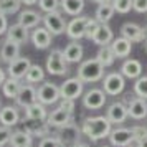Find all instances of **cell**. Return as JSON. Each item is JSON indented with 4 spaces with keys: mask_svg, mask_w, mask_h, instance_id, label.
<instances>
[{
    "mask_svg": "<svg viewBox=\"0 0 147 147\" xmlns=\"http://www.w3.org/2000/svg\"><path fill=\"white\" fill-rule=\"evenodd\" d=\"M0 109H2V101H0Z\"/></svg>",
    "mask_w": 147,
    "mask_h": 147,
    "instance_id": "cell-53",
    "label": "cell"
},
{
    "mask_svg": "<svg viewBox=\"0 0 147 147\" xmlns=\"http://www.w3.org/2000/svg\"><path fill=\"white\" fill-rule=\"evenodd\" d=\"M136 146H137V147H147V137L137 140V142H136Z\"/></svg>",
    "mask_w": 147,
    "mask_h": 147,
    "instance_id": "cell-47",
    "label": "cell"
},
{
    "mask_svg": "<svg viewBox=\"0 0 147 147\" xmlns=\"http://www.w3.org/2000/svg\"><path fill=\"white\" fill-rule=\"evenodd\" d=\"M111 48H113L116 58H127L131 55V50H132V41L126 40L124 36H119V38L113 40Z\"/></svg>",
    "mask_w": 147,
    "mask_h": 147,
    "instance_id": "cell-28",
    "label": "cell"
},
{
    "mask_svg": "<svg viewBox=\"0 0 147 147\" xmlns=\"http://www.w3.org/2000/svg\"><path fill=\"white\" fill-rule=\"evenodd\" d=\"M76 78L81 80L83 83H98V81H102L104 80V66L96 58L84 60L78 66Z\"/></svg>",
    "mask_w": 147,
    "mask_h": 147,
    "instance_id": "cell-2",
    "label": "cell"
},
{
    "mask_svg": "<svg viewBox=\"0 0 147 147\" xmlns=\"http://www.w3.org/2000/svg\"><path fill=\"white\" fill-rule=\"evenodd\" d=\"M91 2H94V3H99V5H102V3H111L113 0H91Z\"/></svg>",
    "mask_w": 147,
    "mask_h": 147,
    "instance_id": "cell-49",
    "label": "cell"
},
{
    "mask_svg": "<svg viewBox=\"0 0 147 147\" xmlns=\"http://www.w3.org/2000/svg\"><path fill=\"white\" fill-rule=\"evenodd\" d=\"M129 147H137V146H134V144H132V146H129Z\"/></svg>",
    "mask_w": 147,
    "mask_h": 147,
    "instance_id": "cell-52",
    "label": "cell"
},
{
    "mask_svg": "<svg viewBox=\"0 0 147 147\" xmlns=\"http://www.w3.org/2000/svg\"><path fill=\"white\" fill-rule=\"evenodd\" d=\"M83 47H81V43L78 41H71V43H68L65 50H63V56H65V60L68 63H80L83 60Z\"/></svg>",
    "mask_w": 147,
    "mask_h": 147,
    "instance_id": "cell-27",
    "label": "cell"
},
{
    "mask_svg": "<svg viewBox=\"0 0 147 147\" xmlns=\"http://www.w3.org/2000/svg\"><path fill=\"white\" fill-rule=\"evenodd\" d=\"M132 8L137 13H146L147 12V0H134Z\"/></svg>",
    "mask_w": 147,
    "mask_h": 147,
    "instance_id": "cell-44",
    "label": "cell"
},
{
    "mask_svg": "<svg viewBox=\"0 0 147 147\" xmlns=\"http://www.w3.org/2000/svg\"><path fill=\"white\" fill-rule=\"evenodd\" d=\"M12 129L5 126H0V147H5L7 144H10V139H12Z\"/></svg>",
    "mask_w": 147,
    "mask_h": 147,
    "instance_id": "cell-41",
    "label": "cell"
},
{
    "mask_svg": "<svg viewBox=\"0 0 147 147\" xmlns=\"http://www.w3.org/2000/svg\"><path fill=\"white\" fill-rule=\"evenodd\" d=\"M111 3H113L114 10H116L117 13H122V15H126V13H129V12L132 10L134 0H113Z\"/></svg>",
    "mask_w": 147,
    "mask_h": 147,
    "instance_id": "cell-37",
    "label": "cell"
},
{
    "mask_svg": "<svg viewBox=\"0 0 147 147\" xmlns=\"http://www.w3.org/2000/svg\"><path fill=\"white\" fill-rule=\"evenodd\" d=\"M144 47H146V50H147V36H146V40H144Z\"/></svg>",
    "mask_w": 147,
    "mask_h": 147,
    "instance_id": "cell-51",
    "label": "cell"
},
{
    "mask_svg": "<svg viewBox=\"0 0 147 147\" xmlns=\"http://www.w3.org/2000/svg\"><path fill=\"white\" fill-rule=\"evenodd\" d=\"M81 134H83L81 127L73 121V122H69L68 126L56 129L55 136L60 139V142H61L65 147H73L74 144L81 142V140H80V139H81Z\"/></svg>",
    "mask_w": 147,
    "mask_h": 147,
    "instance_id": "cell-4",
    "label": "cell"
},
{
    "mask_svg": "<svg viewBox=\"0 0 147 147\" xmlns=\"http://www.w3.org/2000/svg\"><path fill=\"white\" fill-rule=\"evenodd\" d=\"M30 124H25L22 126L20 129L28 132L30 136H36V137H41L45 139L50 136V126L47 124V121H28Z\"/></svg>",
    "mask_w": 147,
    "mask_h": 147,
    "instance_id": "cell-23",
    "label": "cell"
},
{
    "mask_svg": "<svg viewBox=\"0 0 147 147\" xmlns=\"http://www.w3.org/2000/svg\"><path fill=\"white\" fill-rule=\"evenodd\" d=\"M73 147H89V146H88L86 142H78V144H74Z\"/></svg>",
    "mask_w": 147,
    "mask_h": 147,
    "instance_id": "cell-50",
    "label": "cell"
},
{
    "mask_svg": "<svg viewBox=\"0 0 147 147\" xmlns=\"http://www.w3.org/2000/svg\"><path fill=\"white\" fill-rule=\"evenodd\" d=\"M124 86H126L124 76L117 71L107 73L102 80V91L106 93V96H119L124 91Z\"/></svg>",
    "mask_w": 147,
    "mask_h": 147,
    "instance_id": "cell-7",
    "label": "cell"
},
{
    "mask_svg": "<svg viewBox=\"0 0 147 147\" xmlns=\"http://www.w3.org/2000/svg\"><path fill=\"white\" fill-rule=\"evenodd\" d=\"M36 98H38V102H41L43 106L55 104V102H58V99H61L60 86H56L50 81H43L40 88L36 89Z\"/></svg>",
    "mask_w": 147,
    "mask_h": 147,
    "instance_id": "cell-6",
    "label": "cell"
},
{
    "mask_svg": "<svg viewBox=\"0 0 147 147\" xmlns=\"http://www.w3.org/2000/svg\"><path fill=\"white\" fill-rule=\"evenodd\" d=\"M96 60L99 61V63H101L104 68L113 66L114 61H116V55H114L111 45H107V47H99V50H98V55H96Z\"/></svg>",
    "mask_w": 147,
    "mask_h": 147,
    "instance_id": "cell-32",
    "label": "cell"
},
{
    "mask_svg": "<svg viewBox=\"0 0 147 147\" xmlns=\"http://www.w3.org/2000/svg\"><path fill=\"white\" fill-rule=\"evenodd\" d=\"M113 40H114V33L111 30V27L106 23V25H99V28L96 30V33H94L91 41L99 45V47H107V45L113 43Z\"/></svg>",
    "mask_w": 147,
    "mask_h": 147,
    "instance_id": "cell-26",
    "label": "cell"
},
{
    "mask_svg": "<svg viewBox=\"0 0 147 147\" xmlns=\"http://www.w3.org/2000/svg\"><path fill=\"white\" fill-rule=\"evenodd\" d=\"M45 69L53 76H65L68 73V61L63 56V50H51V53L47 56Z\"/></svg>",
    "mask_w": 147,
    "mask_h": 147,
    "instance_id": "cell-3",
    "label": "cell"
},
{
    "mask_svg": "<svg viewBox=\"0 0 147 147\" xmlns=\"http://www.w3.org/2000/svg\"><path fill=\"white\" fill-rule=\"evenodd\" d=\"M43 27L47 28L53 36L55 35H63V33H66L68 22L63 17V13L58 10V12H51V13L43 15Z\"/></svg>",
    "mask_w": 147,
    "mask_h": 147,
    "instance_id": "cell-5",
    "label": "cell"
},
{
    "mask_svg": "<svg viewBox=\"0 0 147 147\" xmlns=\"http://www.w3.org/2000/svg\"><path fill=\"white\" fill-rule=\"evenodd\" d=\"M106 104V93L102 89H98V88H93L84 93L83 96V106L86 109H91V111H98L101 107H104Z\"/></svg>",
    "mask_w": 147,
    "mask_h": 147,
    "instance_id": "cell-13",
    "label": "cell"
},
{
    "mask_svg": "<svg viewBox=\"0 0 147 147\" xmlns=\"http://www.w3.org/2000/svg\"><path fill=\"white\" fill-rule=\"evenodd\" d=\"M38 7H40V10L45 12V13L58 12V8H60V0H38Z\"/></svg>",
    "mask_w": 147,
    "mask_h": 147,
    "instance_id": "cell-38",
    "label": "cell"
},
{
    "mask_svg": "<svg viewBox=\"0 0 147 147\" xmlns=\"http://www.w3.org/2000/svg\"><path fill=\"white\" fill-rule=\"evenodd\" d=\"M0 2H3V0H0Z\"/></svg>",
    "mask_w": 147,
    "mask_h": 147,
    "instance_id": "cell-55",
    "label": "cell"
},
{
    "mask_svg": "<svg viewBox=\"0 0 147 147\" xmlns=\"http://www.w3.org/2000/svg\"><path fill=\"white\" fill-rule=\"evenodd\" d=\"M91 17H74L71 22H68V27H66V35L69 40L78 41L81 38H84V33H86V25L89 22Z\"/></svg>",
    "mask_w": 147,
    "mask_h": 147,
    "instance_id": "cell-12",
    "label": "cell"
},
{
    "mask_svg": "<svg viewBox=\"0 0 147 147\" xmlns=\"http://www.w3.org/2000/svg\"><path fill=\"white\" fill-rule=\"evenodd\" d=\"M20 122V113L17 106H3L0 109V124L5 127H12L17 126Z\"/></svg>",
    "mask_w": 147,
    "mask_h": 147,
    "instance_id": "cell-22",
    "label": "cell"
},
{
    "mask_svg": "<svg viewBox=\"0 0 147 147\" xmlns=\"http://www.w3.org/2000/svg\"><path fill=\"white\" fill-rule=\"evenodd\" d=\"M22 3H25V5H28V7H30V5H35V3H36V2H38V0H20Z\"/></svg>",
    "mask_w": 147,
    "mask_h": 147,
    "instance_id": "cell-48",
    "label": "cell"
},
{
    "mask_svg": "<svg viewBox=\"0 0 147 147\" xmlns=\"http://www.w3.org/2000/svg\"><path fill=\"white\" fill-rule=\"evenodd\" d=\"M122 102L127 104L129 117H132L136 121H140V119H144V117H147V101L146 99L131 94V98H124Z\"/></svg>",
    "mask_w": 147,
    "mask_h": 147,
    "instance_id": "cell-10",
    "label": "cell"
},
{
    "mask_svg": "<svg viewBox=\"0 0 147 147\" xmlns=\"http://www.w3.org/2000/svg\"><path fill=\"white\" fill-rule=\"evenodd\" d=\"M38 101V98H36V88L33 86V84H28V83H23L22 84V89L20 93H18V96H17V99H15V102H17V106L20 107H28L32 106L33 102H36Z\"/></svg>",
    "mask_w": 147,
    "mask_h": 147,
    "instance_id": "cell-17",
    "label": "cell"
},
{
    "mask_svg": "<svg viewBox=\"0 0 147 147\" xmlns=\"http://www.w3.org/2000/svg\"><path fill=\"white\" fill-rule=\"evenodd\" d=\"M32 65H33V63L28 60L27 56H18L15 61H12V63L8 65V69H7L8 78H15V80L25 78Z\"/></svg>",
    "mask_w": 147,
    "mask_h": 147,
    "instance_id": "cell-15",
    "label": "cell"
},
{
    "mask_svg": "<svg viewBox=\"0 0 147 147\" xmlns=\"http://www.w3.org/2000/svg\"><path fill=\"white\" fill-rule=\"evenodd\" d=\"M60 7L63 10V13L76 17L83 12L84 8V0H60Z\"/></svg>",
    "mask_w": 147,
    "mask_h": 147,
    "instance_id": "cell-31",
    "label": "cell"
},
{
    "mask_svg": "<svg viewBox=\"0 0 147 147\" xmlns=\"http://www.w3.org/2000/svg\"><path fill=\"white\" fill-rule=\"evenodd\" d=\"M25 81H27L28 84L43 83V81H45V69H43L40 65H32L30 69H28L27 76H25Z\"/></svg>",
    "mask_w": 147,
    "mask_h": 147,
    "instance_id": "cell-34",
    "label": "cell"
},
{
    "mask_svg": "<svg viewBox=\"0 0 147 147\" xmlns=\"http://www.w3.org/2000/svg\"><path fill=\"white\" fill-rule=\"evenodd\" d=\"M134 94L137 98L147 101V76H140L139 80H136L134 83Z\"/></svg>",
    "mask_w": 147,
    "mask_h": 147,
    "instance_id": "cell-36",
    "label": "cell"
},
{
    "mask_svg": "<svg viewBox=\"0 0 147 147\" xmlns=\"http://www.w3.org/2000/svg\"><path fill=\"white\" fill-rule=\"evenodd\" d=\"M121 74L129 80H139L142 76V63L136 58H127L121 66Z\"/></svg>",
    "mask_w": 147,
    "mask_h": 147,
    "instance_id": "cell-20",
    "label": "cell"
},
{
    "mask_svg": "<svg viewBox=\"0 0 147 147\" xmlns=\"http://www.w3.org/2000/svg\"><path fill=\"white\" fill-rule=\"evenodd\" d=\"M28 38H30V35H28V30L25 27H22L20 23H13V25H10L7 30V38L5 40L8 41H13L17 45H23V43H27Z\"/></svg>",
    "mask_w": 147,
    "mask_h": 147,
    "instance_id": "cell-24",
    "label": "cell"
},
{
    "mask_svg": "<svg viewBox=\"0 0 147 147\" xmlns=\"http://www.w3.org/2000/svg\"><path fill=\"white\" fill-rule=\"evenodd\" d=\"M5 80H7V76H5V71H3V68L0 66V86L5 83Z\"/></svg>",
    "mask_w": 147,
    "mask_h": 147,
    "instance_id": "cell-46",
    "label": "cell"
},
{
    "mask_svg": "<svg viewBox=\"0 0 147 147\" xmlns=\"http://www.w3.org/2000/svg\"><path fill=\"white\" fill-rule=\"evenodd\" d=\"M121 36H124L126 40L132 41V43H139V41L146 40L147 28H142L140 25L134 23V22H127L121 27Z\"/></svg>",
    "mask_w": 147,
    "mask_h": 147,
    "instance_id": "cell-14",
    "label": "cell"
},
{
    "mask_svg": "<svg viewBox=\"0 0 147 147\" xmlns=\"http://www.w3.org/2000/svg\"><path fill=\"white\" fill-rule=\"evenodd\" d=\"M131 131H132V134H134V144H136L137 140L147 137V126H139V124H136V126L131 127Z\"/></svg>",
    "mask_w": 147,
    "mask_h": 147,
    "instance_id": "cell-42",
    "label": "cell"
},
{
    "mask_svg": "<svg viewBox=\"0 0 147 147\" xmlns=\"http://www.w3.org/2000/svg\"><path fill=\"white\" fill-rule=\"evenodd\" d=\"M20 7H22L20 0H3V2H0V13L3 15L20 13Z\"/></svg>",
    "mask_w": 147,
    "mask_h": 147,
    "instance_id": "cell-35",
    "label": "cell"
},
{
    "mask_svg": "<svg viewBox=\"0 0 147 147\" xmlns=\"http://www.w3.org/2000/svg\"><path fill=\"white\" fill-rule=\"evenodd\" d=\"M60 107H61V109H65L66 113H69V114H73V116H74V109H76L74 101H71V99H61Z\"/></svg>",
    "mask_w": 147,
    "mask_h": 147,
    "instance_id": "cell-43",
    "label": "cell"
},
{
    "mask_svg": "<svg viewBox=\"0 0 147 147\" xmlns=\"http://www.w3.org/2000/svg\"><path fill=\"white\" fill-rule=\"evenodd\" d=\"M109 142L114 147H129L134 144V134L131 127H116L109 134Z\"/></svg>",
    "mask_w": 147,
    "mask_h": 147,
    "instance_id": "cell-11",
    "label": "cell"
},
{
    "mask_svg": "<svg viewBox=\"0 0 147 147\" xmlns=\"http://www.w3.org/2000/svg\"><path fill=\"white\" fill-rule=\"evenodd\" d=\"M30 38H32V43L35 45L36 50H47V48H50V45H51L53 35L50 33L45 27H36L33 32H32Z\"/></svg>",
    "mask_w": 147,
    "mask_h": 147,
    "instance_id": "cell-18",
    "label": "cell"
},
{
    "mask_svg": "<svg viewBox=\"0 0 147 147\" xmlns=\"http://www.w3.org/2000/svg\"><path fill=\"white\" fill-rule=\"evenodd\" d=\"M48 114L50 113L47 111V106H43L38 101L25 107V121H47Z\"/></svg>",
    "mask_w": 147,
    "mask_h": 147,
    "instance_id": "cell-25",
    "label": "cell"
},
{
    "mask_svg": "<svg viewBox=\"0 0 147 147\" xmlns=\"http://www.w3.org/2000/svg\"><path fill=\"white\" fill-rule=\"evenodd\" d=\"M74 121V116L73 114L66 113L65 109H61L60 106L53 109L51 113L48 114V119H47V124L50 127H55V129H60V127H65L68 126L69 122H73Z\"/></svg>",
    "mask_w": 147,
    "mask_h": 147,
    "instance_id": "cell-16",
    "label": "cell"
},
{
    "mask_svg": "<svg viewBox=\"0 0 147 147\" xmlns=\"http://www.w3.org/2000/svg\"><path fill=\"white\" fill-rule=\"evenodd\" d=\"M106 117L111 121L113 126L119 127L121 124H124L126 119L129 117V111H127V104L122 101H114L113 104H109L106 111Z\"/></svg>",
    "mask_w": 147,
    "mask_h": 147,
    "instance_id": "cell-9",
    "label": "cell"
},
{
    "mask_svg": "<svg viewBox=\"0 0 147 147\" xmlns=\"http://www.w3.org/2000/svg\"><path fill=\"white\" fill-rule=\"evenodd\" d=\"M17 18H18L17 23H20L22 27H25L27 30H30V28L35 30L36 27H40V22H43V15H40L38 12H35L32 8H28V10H22Z\"/></svg>",
    "mask_w": 147,
    "mask_h": 147,
    "instance_id": "cell-19",
    "label": "cell"
},
{
    "mask_svg": "<svg viewBox=\"0 0 147 147\" xmlns=\"http://www.w3.org/2000/svg\"><path fill=\"white\" fill-rule=\"evenodd\" d=\"M10 146L12 147H32L33 146V136H30L28 132L22 131V129H17L12 134Z\"/></svg>",
    "mask_w": 147,
    "mask_h": 147,
    "instance_id": "cell-30",
    "label": "cell"
},
{
    "mask_svg": "<svg viewBox=\"0 0 147 147\" xmlns=\"http://www.w3.org/2000/svg\"><path fill=\"white\" fill-rule=\"evenodd\" d=\"M22 84H23V83H22L20 80L7 78L5 83L2 84V93H3V96L8 98V99H17V96H18V93H20V89H22Z\"/></svg>",
    "mask_w": 147,
    "mask_h": 147,
    "instance_id": "cell-29",
    "label": "cell"
},
{
    "mask_svg": "<svg viewBox=\"0 0 147 147\" xmlns=\"http://www.w3.org/2000/svg\"><path fill=\"white\" fill-rule=\"evenodd\" d=\"M81 131H83V136H86L91 142H98L104 137H109L113 131V124L106 116H93L83 121Z\"/></svg>",
    "mask_w": 147,
    "mask_h": 147,
    "instance_id": "cell-1",
    "label": "cell"
},
{
    "mask_svg": "<svg viewBox=\"0 0 147 147\" xmlns=\"http://www.w3.org/2000/svg\"><path fill=\"white\" fill-rule=\"evenodd\" d=\"M99 147H109V146H99Z\"/></svg>",
    "mask_w": 147,
    "mask_h": 147,
    "instance_id": "cell-54",
    "label": "cell"
},
{
    "mask_svg": "<svg viewBox=\"0 0 147 147\" xmlns=\"http://www.w3.org/2000/svg\"><path fill=\"white\" fill-rule=\"evenodd\" d=\"M8 30V20H7V15L0 13V36L3 33H7Z\"/></svg>",
    "mask_w": 147,
    "mask_h": 147,
    "instance_id": "cell-45",
    "label": "cell"
},
{
    "mask_svg": "<svg viewBox=\"0 0 147 147\" xmlns=\"http://www.w3.org/2000/svg\"><path fill=\"white\" fill-rule=\"evenodd\" d=\"M83 89H84V83L78 78H68L61 83L60 86V94L61 99H78L80 96H83Z\"/></svg>",
    "mask_w": 147,
    "mask_h": 147,
    "instance_id": "cell-8",
    "label": "cell"
},
{
    "mask_svg": "<svg viewBox=\"0 0 147 147\" xmlns=\"http://www.w3.org/2000/svg\"><path fill=\"white\" fill-rule=\"evenodd\" d=\"M116 13V10H114L113 3H102V5H99L98 7V10H96V20L99 22L101 25H106L107 22L113 18V15Z\"/></svg>",
    "mask_w": 147,
    "mask_h": 147,
    "instance_id": "cell-33",
    "label": "cell"
},
{
    "mask_svg": "<svg viewBox=\"0 0 147 147\" xmlns=\"http://www.w3.org/2000/svg\"><path fill=\"white\" fill-rule=\"evenodd\" d=\"M99 22L96 20V18H89V22H88L86 25V33H84V38H88V40H93L94 33H96V30L99 28Z\"/></svg>",
    "mask_w": 147,
    "mask_h": 147,
    "instance_id": "cell-39",
    "label": "cell"
},
{
    "mask_svg": "<svg viewBox=\"0 0 147 147\" xmlns=\"http://www.w3.org/2000/svg\"><path fill=\"white\" fill-rule=\"evenodd\" d=\"M38 147H65V146L60 142V139L56 136H48V137L40 140Z\"/></svg>",
    "mask_w": 147,
    "mask_h": 147,
    "instance_id": "cell-40",
    "label": "cell"
},
{
    "mask_svg": "<svg viewBox=\"0 0 147 147\" xmlns=\"http://www.w3.org/2000/svg\"><path fill=\"white\" fill-rule=\"evenodd\" d=\"M20 56V45H17L13 41L5 40L0 47V61L10 65L12 61H15Z\"/></svg>",
    "mask_w": 147,
    "mask_h": 147,
    "instance_id": "cell-21",
    "label": "cell"
}]
</instances>
